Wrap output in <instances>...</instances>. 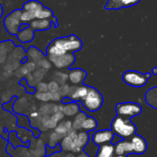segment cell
<instances>
[{
    "label": "cell",
    "instance_id": "obj_43",
    "mask_svg": "<svg viewBox=\"0 0 157 157\" xmlns=\"http://www.w3.org/2000/svg\"><path fill=\"white\" fill-rule=\"evenodd\" d=\"M76 157H89V156L87 155V154L85 153V152H83V151H82L81 152L78 153V156H76Z\"/></svg>",
    "mask_w": 157,
    "mask_h": 157
},
{
    "label": "cell",
    "instance_id": "obj_42",
    "mask_svg": "<svg viewBox=\"0 0 157 157\" xmlns=\"http://www.w3.org/2000/svg\"><path fill=\"white\" fill-rule=\"evenodd\" d=\"M61 102L62 104H67V103H71V102H72V100L68 96H66V97H64V98H62V99H61Z\"/></svg>",
    "mask_w": 157,
    "mask_h": 157
},
{
    "label": "cell",
    "instance_id": "obj_7",
    "mask_svg": "<svg viewBox=\"0 0 157 157\" xmlns=\"http://www.w3.org/2000/svg\"><path fill=\"white\" fill-rule=\"evenodd\" d=\"M52 43H53L59 49L65 51L66 52H71V53L81 50L83 46L82 42L78 38L75 40H70L67 37L57 38Z\"/></svg>",
    "mask_w": 157,
    "mask_h": 157
},
{
    "label": "cell",
    "instance_id": "obj_8",
    "mask_svg": "<svg viewBox=\"0 0 157 157\" xmlns=\"http://www.w3.org/2000/svg\"><path fill=\"white\" fill-rule=\"evenodd\" d=\"M47 56L51 63L58 69H67L72 66L75 61V55L71 52H67L60 56H53V55H47Z\"/></svg>",
    "mask_w": 157,
    "mask_h": 157
},
{
    "label": "cell",
    "instance_id": "obj_18",
    "mask_svg": "<svg viewBox=\"0 0 157 157\" xmlns=\"http://www.w3.org/2000/svg\"><path fill=\"white\" fill-rule=\"evenodd\" d=\"M80 106L78 102H71L63 105L62 112L67 117H74L80 112Z\"/></svg>",
    "mask_w": 157,
    "mask_h": 157
},
{
    "label": "cell",
    "instance_id": "obj_26",
    "mask_svg": "<svg viewBox=\"0 0 157 157\" xmlns=\"http://www.w3.org/2000/svg\"><path fill=\"white\" fill-rule=\"evenodd\" d=\"M87 116V115L85 112L80 111L76 115L74 116V119L72 121V129L74 130L77 131V132L81 131L83 122L84 121V119H85V118Z\"/></svg>",
    "mask_w": 157,
    "mask_h": 157
},
{
    "label": "cell",
    "instance_id": "obj_12",
    "mask_svg": "<svg viewBox=\"0 0 157 157\" xmlns=\"http://www.w3.org/2000/svg\"><path fill=\"white\" fill-rule=\"evenodd\" d=\"M130 142H131L132 146H133V153L141 155L147 151V143L145 139L143 138L140 135L135 134L131 137Z\"/></svg>",
    "mask_w": 157,
    "mask_h": 157
},
{
    "label": "cell",
    "instance_id": "obj_17",
    "mask_svg": "<svg viewBox=\"0 0 157 157\" xmlns=\"http://www.w3.org/2000/svg\"><path fill=\"white\" fill-rule=\"evenodd\" d=\"M72 129H72V121L69 119H63L62 121L58 123L56 127L54 129V131L62 137H64Z\"/></svg>",
    "mask_w": 157,
    "mask_h": 157
},
{
    "label": "cell",
    "instance_id": "obj_20",
    "mask_svg": "<svg viewBox=\"0 0 157 157\" xmlns=\"http://www.w3.org/2000/svg\"><path fill=\"white\" fill-rule=\"evenodd\" d=\"M114 145L111 143L99 146L96 157H114Z\"/></svg>",
    "mask_w": 157,
    "mask_h": 157
},
{
    "label": "cell",
    "instance_id": "obj_11",
    "mask_svg": "<svg viewBox=\"0 0 157 157\" xmlns=\"http://www.w3.org/2000/svg\"><path fill=\"white\" fill-rule=\"evenodd\" d=\"M141 0H108L104 9L107 10H117L123 8H128L138 4Z\"/></svg>",
    "mask_w": 157,
    "mask_h": 157
},
{
    "label": "cell",
    "instance_id": "obj_22",
    "mask_svg": "<svg viewBox=\"0 0 157 157\" xmlns=\"http://www.w3.org/2000/svg\"><path fill=\"white\" fill-rule=\"evenodd\" d=\"M44 7V6H43L42 3H41L40 2L37 1V0H30V1L26 2L23 5L22 10L32 12L35 15V13H37L38 11L42 9Z\"/></svg>",
    "mask_w": 157,
    "mask_h": 157
},
{
    "label": "cell",
    "instance_id": "obj_33",
    "mask_svg": "<svg viewBox=\"0 0 157 157\" xmlns=\"http://www.w3.org/2000/svg\"><path fill=\"white\" fill-rule=\"evenodd\" d=\"M35 98L41 103H48L51 101L50 92H36L35 93Z\"/></svg>",
    "mask_w": 157,
    "mask_h": 157
},
{
    "label": "cell",
    "instance_id": "obj_29",
    "mask_svg": "<svg viewBox=\"0 0 157 157\" xmlns=\"http://www.w3.org/2000/svg\"><path fill=\"white\" fill-rule=\"evenodd\" d=\"M35 18L38 19H52L53 18V12L50 9L44 7L35 14Z\"/></svg>",
    "mask_w": 157,
    "mask_h": 157
},
{
    "label": "cell",
    "instance_id": "obj_6",
    "mask_svg": "<svg viewBox=\"0 0 157 157\" xmlns=\"http://www.w3.org/2000/svg\"><path fill=\"white\" fill-rule=\"evenodd\" d=\"M148 79L146 74L141 73L137 71H127L123 75V80L124 83L133 87H143L146 86Z\"/></svg>",
    "mask_w": 157,
    "mask_h": 157
},
{
    "label": "cell",
    "instance_id": "obj_44",
    "mask_svg": "<svg viewBox=\"0 0 157 157\" xmlns=\"http://www.w3.org/2000/svg\"><path fill=\"white\" fill-rule=\"evenodd\" d=\"M62 157H76L75 155V154L72 153V152H68V153L65 154V155H63Z\"/></svg>",
    "mask_w": 157,
    "mask_h": 157
},
{
    "label": "cell",
    "instance_id": "obj_3",
    "mask_svg": "<svg viewBox=\"0 0 157 157\" xmlns=\"http://www.w3.org/2000/svg\"><path fill=\"white\" fill-rule=\"evenodd\" d=\"M116 112L118 115L124 118L130 119L137 116L142 112V107L140 104L133 102L119 103L116 106Z\"/></svg>",
    "mask_w": 157,
    "mask_h": 157
},
{
    "label": "cell",
    "instance_id": "obj_2",
    "mask_svg": "<svg viewBox=\"0 0 157 157\" xmlns=\"http://www.w3.org/2000/svg\"><path fill=\"white\" fill-rule=\"evenodd\" d=\"M81 102L83 106L87 111L96 112L102 107L104 99L98 89L93 87H89L87 95Z\"/></svg>",
    "mask_w": 157,
    "mask_h": 157
},
{
    "label": "cell",
    "instance_id": "obj_36",
    "mask_svg": "<svg viewBox=\"0 0 157 157\" xmlns=\"http://www.w3.org/2000/svg\"><path fill=\"white\" fill-rule=\"evenodd\" d=\"M52 64L51 63V62L48 59L45 58V57L43 58H41V60L36 62V67L41 68V69H45V70H48L52 68Z\"/></svg>",
    "mask_w": 157,
    "mask_h": 157
},
{
    "label": "cell",
    "instance_id": "obj_27",
    "mask_svg": "<svg viewBox=\"0 0 157 157\" xmlns=\"http://www.w3.org/2000/svg\"><path fill=\"white\" fill-rule=\"evenodd\" d=\"M98 149H99V146L94 143L91 139L90 138V140L87 143V144L83 149V152H85L89 157H96L97 153L98 152Z\"/></svg>",
    "mask_w": 157,
    "mask_h": 157
},
{
    "label": "cell",
    "instance_id": "obj_47",
    "mask_svg": "<svg viewBox=\"0 0 157 157\" xmlns=\"http://www.w3.org/2000/svg\"><path fill=\"white\" fill-rule=\"evenodd\" d=\"M115 157H128L127 155H116Z\"/></svg>",
    "mask_w": 157,
    "mask_h": 157
},
{
    "label": "cell",
    "instance_id": "obj_35",
    "mask_svg": "<svg viewBox=\"0 0 157 157\" xmlns=\"http://www.w3.org/2000/svg\"><path fill=\"white\" fill-rule=\"evenodd\" d=\"M34 19H35V16L32 12L22 10V13H21V22L23 23L31 22Z\"/></svg>",
    "mask_w": 157,
    "mask_h": 157
},
{
    "label": "cell",
    "instance_id": "obj_34",
    "mask_svg": "<svg viewBox=\"0 0 157 157\" xmlns=\"http://www.w3.org/2000/svg\"><path fill=\"white\" fill-rule=\"evenodd\" d=\"M46 72H47V70H45V69L38 68L37 70H35L32 72V75H33L34 78H35V83H36V84L38 82H41V80L44 78V75L46 74Z\"/></svg>",
    "mask_w": 157,
    "mask_h": 157
},
{
    "label": "cell",
    "instance_id": "obj_45",
    "mask_svg": "<svg viewBox=\"0 0 157 157\" xmlns=\"http://www.w3.org/2000/svg\"><path fill=\"white\" fill-rule=\"evenodd\" d=\"M152 73H153V75H157V67H154L152 69Z\"/></svg>",
    "mask_w": 157,
    "mask_h": 157
},
{
    "label": "cell",
    "instance_id": "obj_41",
    "mask_svg": "<svg viewBox=\"0 0 157 157\" xmlns=\"http://www.w3.org/2000/svg\"><path fill=\"white\" fill-rule=\"evenodd\" d=\"M122 139H122L121 137H120L119 135L114 134V135H113V139H112L111 143H111V144H113V145H115L116 143H117L118 142H120L121 140H122Z\"/></svg>",
    "mask_w": 157,
    "mask_h": 157
},
{
    "label": "cell",
    "instance_id": "obj_16",
    "mask_svg": "<svg viewBox=\"0 0 157 157\" xmlns=\"http://www.w3.org/2000/svg\"><path fill=\"white\" fill-rule=\"evenodd\" d=\"M34 37H35V31L30 26L25 29H21L17 34V38L18 41L21 43L31 42L33 40Z\"/></svg>",
    "mask_w": 157,
    "mask_h": 157
},
{
    "label": "cell",
    "instance_id": "obj_30",
    "mask_svg": "<svg viewBox=\"0 0 157 157\" xmlns=\"http://www.w3.org/2000/svg\"><path fill=\"white\" fill-rule=\"evenodd\" d=\"M63 137L61 135H60L59 134H58L57 132H55V131L52 132L50 133L48 136V146L49 147L54 148L56 146H58L60 143L61 140L62 139Z\"/></svg>",
    "mask_w": 157,
    "mask_h": 157
},
{
    "label": "cell",
    "instance_id": "obj_13",
    "mask_svg": "<svg viewBox=\"0 0 157 157\" xmlns=\"http://www.w3.org/2000/svg\"><path fill=\"white\" fill-rule=\"evenodd\" d=\"M87 77V72L81 69H72L69 70L68 80L73 85L82 84Z\"/></svg>",
    "mask_w": 157,
    "mask_h": 157
},
{
    "label": "cell",
    "instance_id": "obj_5",
    "mask_svg": "<svg viewBox=\"0 0 157 157\" xmlns=\"http://www.w3.org/2000/svg\"><path fill=\"white\" fill-rule=\"evenodd\" d=\"M78 139V132L74 129L71 130L65 136L62 138L59 145L61 149L64 152H70L73 153H80L83 151L82 149L79 148L77 144Z\"/></svg>",
    "mask_w": 157,
    "mask_h": 157
},
{
    "label": "cell",
    "instance_id": "obj_9",
    "mask_svg": "<svg viewBox=\"0 0 157 157\" xmlns=\"http://www.w3.org/2000/svg\"><path fill=\"white\" fill-rule=\"evenodd\" d=\"M113 135H114V133L113 132V131L110 130V129L98 130L94 132L91 137V140L94 143L100 146L111 143Z\"/></svg>",
    "mask_w": 157,
    "mask_h": 157
},
{
    "label": "cell",
    "instance_id": "obj_37",
    "mask_svg": "<svg viewBox=\"0 0 157 157\" xmlns=\"http://www.w3.org/2000/svg\"><path fill=\"white\" fill-rule=\"evenodd\" d=\"M69 89H70V86L68 84H67V83H64V84L60 86L58 92L61 95V96L62 98H64V97H66L68 95Z\"/></svg>",
    "mask_w": 157,
    "mask_h": 157
},
{
    "label": "cell",
    "instance_id": "obj_24",
    "mask_svg": "<svg viewBox=\"0 0 157 157\" xmlns=\"http://www.w3.org/2000/svg\"><path fill=\"white\" fill-rule=\"evenodd\" d=\"M98 127V122L94 117L87 116L83 122L81 126V130L86 131V132H91L95 130Z\"/></svg>",
    "mask_w": 157,
    "mask_h": 157
},
{
    "label": "cell",
    "instance_id": "obj_48",
    "mask_svg": "<svg viewBox=\"0 0 157 157\" xmlns=\"http://www.w3.org/2000/svg\"><path fill=\"white\" fill-rule=\"evenodd\" d=\"M47 157H57L56 156V153L53 154V155H47Z\"/></svg>",
    "mask_w": 157,
    "mask_h": 157
},
{
    "label": "cell",
    "instance_id": "obj_14",
    "mask_svg": "<svg viewBox=\"0 0 157 157\" xmlns=\"http://www.w3.org/2000/svg\"><path fill=\"white\" fill-rule=\"evenodd\" d=\"M114 153L116 155L133 153V146L130 140L122 139L114 145Z\"/></svg>",
    "mask_w": 157,
    "mask_h": 157
},
{
    "label": "cell",
    "instance_id": "obj_1",
    "mask_svg": "<svg viewBox=\"0 0 157 157\" xmlns=\"http://www.w3.org/2000/svg\"><path fill=\"white\" fill-rule=\"evenodd\" d=\"M111 129L113 133L124 139L131 138L136 132V126L132 123L130 119L124 118L120 115H117L113 119Z\"/></svg>",
    "mask_w": 157,
    "mask_h": 157
},
{
    "label": "cell",
    "instance_id": "obj_31",
    "mask_svg": "<svg viewBox=\"0 0 157 157\" xmlns=\"http://www.w3.org/2000/svg\"><path fill=\"white\" fill-rule=\"evenodd\" d=\"M46 53L47 55H53V56H60L61 55H64V54L67 53L65 51L62 50V49H59L58 47H57L56 46L53 44V43H51L47 48V50H46Z\"/></svg>",
    "mask_w": 157,
    "mask_h": 157
},
{
    "label": "cell",
    "instance_id": "obj_46",
    "mask_svg": "<svg viewBox=\"0 0 157 157\" xmlns=\"http://www.w3.org/2000/svg\"><path fill=\"white\" fill-rule=\"evenodd\" d=\"M2 14H3V9H2V6L0 5V18L2 16Z\"/></svg>",
    "mask_w": 157,
    "mask_h": 157
},
{
    "label": "cell",
    "instance_id": "obj_40",
    "mask_svg": "<svg viewBox=\"0 0 157 157\" xmlns=\"http://www.w3.org/2000/svg\"><path fill=\"white\" fill-rule=\"evenodd\" d=\"M61 99H62V97L58 93V92H51V101L57 103V102L61 101Z\"/></svg>",
    "mask_w": 157,
    "mask_h": 157
},
{
    "label": "cell",
    "instance_id": "obj_23",
    "mask_svg": "<svg viewBox=\"0 0 157 157\" xmlns=\"http://www.w3.org/2000/svg\"><path fill=\"white\" fill-rule=\"evenodd\" d=\"M58 111V105L55 103H44L41 105L39 108L40 115H52Z\"/></svg>",
    "mask_w": 157,
    "mask_h": 157
},
{
    "label": "cell",
    "instance_id": "obj_15",
    "mask_svg": "<svg viewBox=\"0 0 157 157\" xmlns=\"http://www.w3.org/2000/svg\"><path fill=\"white\" fill-rule=\"evenodd\" d=\"M52 26V19H35L29 23V26L34 31H45L51 29Z\"/></svg>",
    "mask_w": 157,
    "mask_h": 157
},
{
    "label": "cell",
    "instance_id": "obj_38",
    "mask_svg": "<svg viewBox=\"0 0 157 157\" xmlns=\"http://www.w3.org/2000/svg\"><path fill=\"white\" fill-rule=\"evenodd\" d=\"M59 87H60L59 83L54 79L52 80V81H50L48 83V92H58Z\"/></svg>",
    "mask_w": 157,
    "mask_h": 157
},
{
    "label": "cell",
    "instance_id": "obj_4",
    "mask_svg": "<svg viewBox=\"0 0 157 157\" xmlns=\"http://www.w3.org/2000/svg\"><path fill=\"white\" fill-rule=\"evenodd\" d=\"M21 13L22 10L15 9L5 18L4 26L10 35H17L19 32L20 26L22 24L21 21Z\"/></svg>",
    "mask_w": 157,
    "mask_h": 157
},
{
    "label": "cell",
    "instance_id": "obj_19",
    "mask_svg": "<svg viewBox=\"0 0 157 157\" xmlns=\"http://www.w3.org/2000/svg\"><path fill=\"white\" fill-rule=\"evenodd\" d=\"M26 57H27L29 61H32L36 63L39 60H41V58H44L45 55H44V53L41 51L37 49L36 47H35V46H31L28 49L27 52H26Z\"/></svg>",
    "mask_w": 157,
    "mask_h": 157
},
{
    "label": "cell",
    "instance_id": "obj_21",
    "mask_svg": "<svg viewBox=\"0 0 157 157\" xmlns=\"http://www.w3.org/2000/svg\"><path fill=\"white\" fill-rule=\"evenodd\" d=\"M145 100L147 104L157 110V86L150 88L145 95Z\"/></svg>",
    "mask_w": 157,
    "mask_h": 157
},
{
    "label": "cell",
    "instance_id": "obj_28",
    "mask_svg": "<svg viewBox=\"0 0 157 157\" xmlns=\"http://www.w3.org/2000/svg\"><path fill=\"white\" fill-rule=\"evenodd\" d=\"M90 140V135L86 131L81 130L78 132V139H77V144L81 149H84V146L87 144Z\"/></svg>",
    "mask_w": 157,
    "mask_h": 157
},
{
    "label": "cell",
    "instance_id": "obj_10",
    "mask_svg": "<svg viewBox=\"0 0 157 157\" xmlns=\"http://www.w3.org/2000/svg\"><path fill=\"white\" fill-rule=\"evenodd\" d=\"M89 86L84 85H72L70 86L68 95L67 96L73 102L81 101L87 95L88 92Z\"/></svg>",
    "mask_w": 157,
    "mask_h": 157
},
{
    "label": "cell",
    "instance_id": "obj_39",
    "mask_svg": "<svg viewBox=\"0 0 157 157\" xmlns=\"http://www.w3.org/2000/svg\"><path fill=\"white\" fill-rule=\"evenodd\" d=\"M36 92H48V83L44 82H38L36 84Z\"/></svg>",
    "mask_w": 157,
    "mask_h": 157
},
{
    "label": "cell",
    "instance_id": "obj_25",
    "mask_svg": "<svg viewBox=\"0 0 157 157\" xmlns=\"http://www.w3.org/2000/svg\"><path fill=\"white\" fill-rule=\"evenodd\" d=\"M12 43L11 41L0 42V64H2L7 59L8 53L12 51V48H10V46Z\"/></svg>",
    "mask_w": 157,
    "mask_h": 157
},
{
    "label": "cell",
    "instance_id": "obj_32",
    "mask_svg": "<svg viewBox=\"0 0 157 157\" xmlns=\"http://www.w3.org/2000/svg\"><path fill=\"white\" fill-rule=\"evenodd\" d=\"M67 79H68V74L66 72H55L54 74V80L58 82L60 86L66 83Z\"/></svg>",
    "mask_w": 157,
    "mask_h": 157
}]
</instances>
